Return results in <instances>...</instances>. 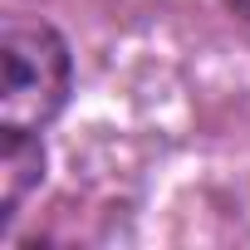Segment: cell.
I'll list each match as a JSON object with an SVG mask.
<instances>
[{"label": "cell", "mask_w": 250, "mask_h": 250, "mask_svg": "<svg viewBox=\"0 0 250 250\" xmlns=\"http://www.w3.org/2000/svg\"><path fill=\"white\" fill-rule=\"evenodd\" d=\"M74 88V59L49 20L10 15L0 30V123L5 133H44Z\"/></svg>", "instance_id": "cell-1"}, {"label": "cell", "mask_w": 250, "mask_h": 250, "mask_svg": "<svg viewBox=\"0 0 250 250\" xmlns=\"http://www.w3.org/2000/svg\"><path fill=\"white\" fill-rule=\"evenodd\" d=\"M44 177V147L40 133H5V147H0V230H10L25 196L40 187Z\"/></svg>", "instance_id": "cell-2"}]
</instances>
